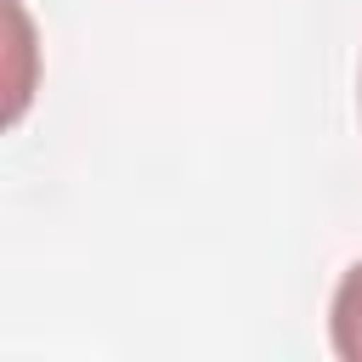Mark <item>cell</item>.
<instances>
[{
    "label": "cell",
    "instance_id": "6da1fadb",
    "mask_svg": "<svg viewBox=\"0 0 362 362\" xmlns=\"http://www.w3.org/2000/svg\"><path fill=\"white\" fill-rule=\"evenodd\" d=\"M328 339L339 362H362V260L339 277L334 305H328Z\"/></svg>",
    "mask_w": 362,
    "mask_h": 362
}]
</instances>
